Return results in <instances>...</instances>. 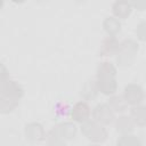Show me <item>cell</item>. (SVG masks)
I'll return each mask as SVG.
<instances>
[{"instance_id":"1","label":"cell","mask_w":146,"mask_h":146,"mask_svg":"<svg viewBox=\"0 0 146 146\" xmlns=\"http://www.w3.org/2000/svg\"><path fill=\"white\" fill-rule=\"evenodd\" d=\"M116 67L111 62H102L96 71V83L99 92L106 96L115 95L117 90Z\"/></svg>"},{"instance_id":"2","label":"cell","mask_w":146,"mask_h":146,"mask_svg":"<svg viewBox=\"0 0 146 146\" xmlns=\"http://www.w3.org/2000/svg\"><path fill=\"white\" fill-rule=\"evenodd\" d=\"M139 51V44L133 39H125L120 42V48L116 54V64L120 67H129L133 64Z\"/></svg>"},{"instance_id":"3","label":"cell","mask_w":146,"mask_h":146,"mask_svg":"<svg viewBox=\"0 0 146 146\" xmlns=\"http://www.w3.org/2000/svg\"><path fill=\"white\" fill-rule=\"evenodd\" d=\"M81 132L83 133L84 137H87L90 141L98 144L103 143L107 139V131L102 125L100 123L94 121V120H88L87 122L81 124Z\"/></svg>"},{"instance_id":"4","label":"cell","mask_w":146,"mask_h":146,"mask_svg":"<svg viewBox=\"0 0 146 146\" xmlns=\"http://www.w3.org/2000/svg\"><path fill=\"white\" fill-rule=\"evenodd\" d=\"M76 132H78V128L73 122H62L52 127L47 133V137L57 138L66 141L73 139L76 136Z\"/></svg>"},{"instance_id":"5","label":"cell","mask_w":146,"mask_h":146,"mask_svg":"<svg viewBox=\"0 0 146 146\" xmlns=\"http://www.w3.org/2000/svg\"><path fill=\"white\" fill-rule=\"evenodd\" d=\"M91 115L92 120L100 123L102 125H110L115 120V113L107 103L96 105L91 112Z\"/></svg>"},{"instance_id":"6","label":"cell","mask_w":146,"mask_h":146,"mask_svg":"<svg viewBox=\"0 0 146 146\" xmlns=\"http://www.w3.org/2000/svg\"><path fill=\"white\" fill-rule=\"evenodd\" d=\"M123 97L128 103V105L131 106L140 105V103L144 102L145 91L137 83H128L123 89Z\"/></svg>"},{"instance_id":"7","label":"cell","mask_w":146,"mask_h":146,"mask_svg":"<svg viewBox=\"0 0 146 146\" xmlns=\"http://www.w3.org/2000/svg\"><path fill=\"white\" fill-rule=\"evenodd\" d=\"M70 115L74 122L82 124L89 120L91 115V108L87 102L80 100L73 105V107L70 111Z\"/></svg>"},{"instance_id":"8","label":"cell","mask_w":146,"mask_h":146,"mask_svg":"<svg viewBox=\"0 0 146 146\" xmlns=\"http://www.w3.org/2000/svg\"><path fill=\"white\" fill-rule=\"evenodd\" d=\"M25 137L27 140L32 143H40L46 140L47 133L44 131V128L39 122H31L25 125Z\"/></svg>"},{"instance_id":"9","label":"cell","mask_w":146,"mask_h":146,"mask_svg":"<svg viewBox=\"0 0 146 146\" xmlns=\"http://www.w3.org/2000/svg\"><path fill=\"white\" fill-rule=\"evenodd\" d=\"M1 96H8L21 99L24 96V89L17 81L11 80L9 78L7 80L1 81Z\"/></svg>"},{"instance_id":"10","label":"cell","mask_w":146,"mask_h":146,"mask_svg":"<svg viewBox=\"0 0 146 146\" xmlns=\"http://www.w3.org/2000/svg\"><path fill=\"white\" fill-rule=\"evenodd\" d=\"M120 48V42L115 36H106L103 39L99 48V55L103 57H110V56H116Z\"/></svg>"},{"instance_id":"11","label":"cell","mask_w":146,"mask_h":146,"mask_svg":"<svg viewBox=\"0 0 146 146\" xmlns=\"http://www.w3.org/2000/svg\"><path fill=\"white\" fill-rule=\"evenodd\" d=\"M132 11V6L130 5L129 1L125 0H119L115 1L112 6V13L113 16L116 17L117 19H125L130 16Z\"/></svg>"},{"instance_id":"12","label":"cell","mask_w":146,"mask_h":146,"mask_svg":"<svg viewBox=\"0 0 146 146\" xmlns=\"http://www.w3.org/2000/svg\"><path fill=\"white\" fill-rule=\"evenodd\" d=\"M135 123L128 115H121L115 120V129L121 135H130L135 129Z\"/></svg>"},{"instance_id":"13","label":"cell","mask_w":146,"mask_h":146,"mask_svg":"<svg viewBox=\"0 0 146 146\" xmlns=\"http://www.w3.org/2000/svg\"><path fill=\"white\" fill-rule=\"evenodd\" d=\"M99 94L96 80H87L81 88V96L84 100H94Z\"/></svg>"},{"instance_id":"14","label":"cell","mask_w":146,"mask_h":146,"mask_svg":"<svg viewBox=\"0 0 146 146\" xmlns=\"http://www.w3.org/2000/svg\"><path fill=\"white\" fill-rule=\"evenodd\" d=\"M130 117L133 123L138 127L146 125V106L136 105L130 108Z\"/></svg>"},{"instance_id":"15","label":"cell","mask_w":146,"mask_h":146,"mask_svg":"<svg viewBox=\"0 0 146 146\" xmlns=\"http://www.w3.org/2000/svg\"><path fill=\"white\" fill-rule=\"evenodd\" d=\"M103 29L108 36H115L121 31V22L114 16H108L103 21Z\"/></svg>"},{"instance_id":"16","label":"cell","mask_w":146,"mask_h":146,"mask_svg":"<svg viewBox=\"0 0 146 146\" xmlns=\"http://www.w3.org/2000/svg\"><path fill=\"white\" fill-rule=\"evenodd\" d=\"M107 104L114 111V113H122L128 110V103L125 102L123 95H113L110 96Z\"/></svg>"},{"instance_id":"17","label":"cell","mask_w":146,"mask_h":146,"mask_svg":"<svg viewBox=\"0 0 146 146\" xmlns=\"http://www.w3.org/2000/svg\"><path fill=\"white\" fill-rule=\"evenodd\" d=\"M19 104L18 98L8 97V96H0V113L1 114H9L13 112Z\"/></svg>"},{"instance_id":"18","label":"cell","mask_w":146,"mask_h":146,"mask_svg":"<svg viewBox=\"0 0 146 146\" xmlns=\"http://www.w3.org/2000/svg\"><path fill=\"white\" fill-rule=\"evenodd\" d=\"M116 146H141L140 140L135 135H121L116 140Z\"/></svg>"},{"instance_id":"19","label":"cell","mask_w":146,"mask_h":146,"mask_svg":"<svg viewBox=\"0 0 146 146\" xmlns=\"http://www.w3.org/2000/svg\"><path fill=\"white\" fill-rule=\"evenodd\" d=\"M136 35L139 40L146 41V21L140 22L136 27Z\"/></svg>"},{"instance_id":"20","label":"cell","mask_w":146,"mask_h":146,"mask_svg":"<svg viewBox=\"0 0 146 146\" xmlns=\"http://www.w3.org/2000/svg\"><path fill=\"white\" fill-rule=\"evenodd\" d=\"M46 140H47V145L46 146H66L65 140H62V139L47 137Z\"/></svg>"},{"instance_id":"21","label":"cell","mask_w":146,"mask_h":146,"mask_svg":"<svg viewBox=\"0 0 146 146\" xmlns=\"http://www.w3.org/2000/svg\"><path fill=\"white\" fill-rule=\"evenodd\" d=\"M129 2L135 9H138V10L146 9V0H137V1H129Z\"/></svg>"},{"instance_id":"22","label":"cell","mask_w":146,"mask_h":146,"mask_svg":"<svg viewBox=\"0 0 146 146\" xmlns=\"http://www.w3.org/2000/svg\"><path fill=\"white\" fill-rule=\"evenodd\" d=\"M0 76H1V81L9 79V73H8V70H7V67H6L3 64H1V67H0Z\"/></svg>"},{"instance_id":"23","label":"cell","mask_w":146,"mask_h":146,"mask_svg":"<svg viewBox=\"0 0 146 146\" xmlns=\"http://www.w3.org/2000/svg\"><path fill=\"white\" fill-rule=\"evenodd\" d=\"M87 146H100V145H98V144H90V145H87Z\"/></svg>"},{"instance_id":"24","label":"cell","mask_w":146,"mask_h":146,"mask_svg":"<svg viewBox=\"0 0 146 146\" xmlns=\"http://www.w3.org/2000/svg\"><path fill=\"white\" fill-rule=\"evenodd\" d=\"M144 100L146 102V92H145V98H144Z\"/></svg>"}]
</instances>
